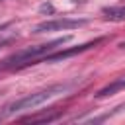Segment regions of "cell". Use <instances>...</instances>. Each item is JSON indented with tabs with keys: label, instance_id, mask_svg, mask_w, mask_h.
<instances>
[{
	"label": "cell",
	"instance_id": "obj_1",
	"mask_svg": "<svg viewBox=\"0 0 125 125\" xmlns=\"http://www.w3.org/2000/svg\"><path fill=\"white\" fill-rule=\"evenodd\" d=\"M70 37H61V39H55V41H49V43H43V45H35V47H27L23 51H18L16 55L8 57L0 68H20V66H27V64H35L41 57L53 53L59 45H64Z\"/></svg>",
	"mask_w": 125,
	"mask_h": 125
},
{
	"label": "cell",
	"instance_id": "obj_2",
	"mask_svg": "<svg viewBox=\"0 0 125 125\" xmlns=\"http://www.w3.org/2000/svg\"><path fill=\"white\" fill-rule=\"evenodd\" d=\"M66 92V86L64 84H53V86H47L43 90H37L33 94H27L20 100H16L14 104H10L6 109H4V115H12V113H18V111H25V109H35L43 104H47L49 100H53L55 96Z\"/></svg>",
	"mask_w": 125,
	"mask_h": 125
},
{
	"label": "cell",
	"instance_id": "obj_3",
	"mask_svg": "<svg viewBox=\"0 0 125 125\" xmlns=\"http://www.w3.org/2000/svg\"><path fill=\"white\" fill-rule=\"evenodd\" d=\"M98 43H102V39H94V41H88L84 45H78V47H70V49H64V51H59V53H49L45 57H41L37 62H47V61H61V59H68V57H74L82 51H88L92 47H96Z\"/></svg>",
	"mask_w": 125,
	"mask_h": 125
},
{
	"label": "cell",
	"instance_id": "obj_4",
	"mask_svg": "<svg viewBox=\"0 0 125 125\" xmlns=\"http://www.w3.org/2000/svg\"><path fill=\"white\" fill-rule=\"evenodd\" d=\"M84 20H51V21H43L35 27V33H43V31H57V29H72V27H78L82 25Z\"/></svg>",
	"mask_w": 125,
	"mask_h": 125
},
{
	"label": "cell",
	"instance_id": "obj_5",
	"mask_svg": "<svg viewBox=\"0 0 125 125\" xmlns=\"http://www.w3.org/2000/svg\"><path fill=\"white\" fill-rule=\"evenodd\" d=\"M121 90H125V76H119L113 82H109L107 86H104L102 90H98L96 98H107V96H113V94H117Z\"/></svg>",
	"mask_w": 125,
	"mask_h": 125
},
{
	"label": "cell",
	"instance_id": "obj_6",
	"mask_svg": "<svg viewBox=\"0 0 125 125\" xmlns=\"http://www.w3.org/2000/svg\"><path fill=\"white\" fill-rule=\"evenodd\" d=\"M105 20L111 21H123L125 20V6H111V8H104L102 10Z\"/></svg>",
	"mask_w": 125,
	"mask_h": 125
},
{
	"label": "cell",
	"instance_id": "obj_7",
	"mask_svg": "<svg viewBox=\"0 0 125 125\" xmlns=\"http://www.w3.org/2000/svg\"><path fill=\"white\" fill-rule=\"evenodd\" d=\"M57 119V113H41V115H31V117H25L23 121H29V123H39V121H53Z\"/></svg>",
	"mask_w": 125,
	"mask_h": 125
},
{
	"label": "cell",
	"instance_id": "obj_8",
	"mask_svg": "<svg viewBox=\"0 0 125 125\" xmlns=\"http://www.w3.org/2000/svg\"><path fill=\"white\" fill-rule=\"evenodd\" d=\"M119 47H121V49H125V41H121V43H119Z\"/></svg>",
	"mask_w": 125,
	"mask_h": 125
}]
</instances>
